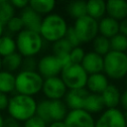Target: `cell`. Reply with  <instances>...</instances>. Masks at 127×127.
Returning <instances> with one entry per match:
<instances>
[{"label": "cell", "instance_id": "1", "mask_svg": "<svg viewBox=\"0 0 127 127\" xmlns=\"http://www.w3.org/2000/svg\"><path fill=\"white\" fill-rule=\"evenodd\" d=\"M7 110L9 117L18 122H26L36 115L37 102L33 96L17 93L9 98Z\"/></svg>", "mask_w": 127, "mask_h": 127}, {"label": "cell", "instance_id": "2", "mask_svg": "<svg viewBox=\"0 0 127 127\" xmlns=\"http://www.w3.org/2000/svg\"><path fill=\"white\" fill-rule=\"evenodd\" d=\"M66 21L59 14H49L42 20L39 34L42 39L51 43H55L65 37L67 31Z\"/></svg>", "mask_w": 127, "mask_h": 127}, {"label": "cell", "instance_id": "3", "mask_svg": "<svg viewBox=\"0 0 127 127\" xmlns=\"http://www.w3.org/2000/svg\"><path fill=\"white\" fill-rule=\"evenodd\" d=\"M104 74L111 79L119 80L127 76V54L110 51L103 57Z\"/></svg>", "mask_w": 127, "mask_h": 127}, {"label": "cell", "instance_id": "4", "mask_svg": "<svg viewBox=\"0 0 127 127\" xmlns=\"http://www.w3.org/2000/svg\"><path fill=\"white\" fill-rule=\"evenodd\" d=\"M43 41L39 33L24 29L16 36V49L23 58L34 57L42 50Z\"/></svg>", "mask_w": 127, "mask_h": 127}, {"label": "cell", "instance_id": "5", "mask_svg": "<svg viewBox=\"0 0 127 127\" xmlns=\"http://www.w3.org/2000/svg\"><path fill=\"white\" fill-rule=\"evenodd\" d=\"M43 82L44 78L38 71L21 70L16 75L15 90L18 94L33 96L42 90Z\"/></svg>", "mask_w": 127, "mask_h": 127}, {"label": "cell", "instance_id": "6", "mask_svg": "<svg viewBox=\"0 0 127 127\" xmlns=\"http://www.w3.org/2000/svg\"><path fill=\"white\" fill-rule=\"evenodd\" d=\"M61 78L69 89L85 88L88 74L83 69L81 64H69L65 65L61 71Z\"/></svg>", "mask_w": 127, "mask_h": 127}, {"label": "cell", "instance_id": "7", "mask_svg": "<svg viewBox=\"0 0 127 127\" xmlns=\"http://www.w3.org/2000/svg\"><path fill=\"white\" fill-rule=\"evenodd\" d=\"M72 28L80 43L92 42L98 36V21L88 15L76 19Z\"/></svg>", "mask_w": 127, "mask_h": 127}, {"label": "cell", "instance_id": "8", "mask_svg": "<svg viewBox=\"0 0 127 127\" xmlns=\"http://www.w3.org/2000/svg\"><path fill=\"white\" fill-rule=\"evenodd\" d=\"M95 127H127L125 113L118 108L104 109L95 120Z\"/></svg>", "mask_w": 127, "mask_h": 127}, {"label": "cell", "instance_id": "9", "mask_svg": "<svg viewBox=\"0 0 127 127\" xmlns=\"http://www.w3.org/2000/svg\"><path fill=\"white\" fill-rule=\"evenodd\" d=\"M63 69V64L59 58L55 55H47L42 57L38 61L37 71L42 75V77L50 78L58 76Z\"/></svg>", "mask_w": 127, "mask_h": 127}, {"label": "cell", "instance_id": "10", "mask_svg": "<svg viewBox=\"0 0 127 127\" xmlns=\"http://www.w3.org/2000/svg\"><path fill=\"white\" fill-rule=\"evenodd\" d=\"M42 91L49 100H62L67 92V88L61 77L55 76L45 78Z\"/></svg>", "mask_w": 127, "mask_h": 127}, {"label": "cell", "instance_id": "11", "mask_svg": "<svg viewBox=\"0 0 127 127\" xmlns=\"http://www.w3.org/2000/svg\"><path fill=\"white\" fill-rule=\"evenodd\" d=\"M65 127H95L92 114L84 109L69 110L64 120Z\"/></svg>", "mask_w": 127, "mask_h": 127}, {"label": "cell", "instance_id": "12", "mask_svg": "<svg viewBox=\"0 0 127 127\" xmlns=\"http://www.w3.org/2000/svg\"><path fill=\"white\" fill-rule=\"evenodd\" d=\"M89 94L86 88L80 89H69L64 96V103L70 110L83 109L85 99Z\"/></svg>", "mask_w": 127, "mask_h": 127}, {"label": "cell", "instance_id": "13", "mask_svg": "<svg viewBox=\"0 0 127 127\" xmlns=\"http://www.w3.org/2000/svg\"><path fill=\"white\" fill-rule=\"evenodd\" d=\"M81 66L86 71V73L94 74L103 71V57L94 53L93 51L87 52L81 62Z\"/></svg>", "mask_w": 127, "mask_h": 127}, {"label": "cell", "instance_id": "14", "mask_svg": "<svg viewBox=\"0 0 127 127\" xmlns=\"http://www.w3.org/2000/svg\"><path fill=\"white\" fill-rule=\"evenodd\" d=\"M19 17L21 18V20L23 22L24 29L30 30L33 32H37V33L40 32L43 18L40 14L35 12L32 8H30L29 6L24 8L21 11V14Z\"/></svg>", "mask_w": 127, "mask_h": 127}, {"label": "cell", "instance_id": "15", "mask_svg": "<svg viewBox=\"0 0 127 127\" xmlns=\"http://www.w3.org/2000/svg\"><path fill=\"white\" fill-rule=\"evenodd\" d=\"M106 13L108 17L120 22L127 18V1L108 0L106 2Z\"/></svg>", "mask_w": 127, "mask_h": 127}, {"label": "cell", "instance_id": "16", "mask_svg": "<svg viewBox=\"0 0 127 127\" xmlns=\"http://www.w3.org/2000/svg\"><path fill=\"white\" fill-rule=\"evenodd\" d=\"M108 85H109L108 77L103 72H99L88 75L85 87L89 93L101 94Z\"/></svg>", "mask_w": 127, "mask_h": 127}, {"label": "cell", "instance_id": "17", "mask_svg": "<svg viewBox=\"0 0 127 127\" xmlns=\"http://www.w3.org/2000/svg\"><path fill=\"white\" fill-rule=\"evenodd\" d=\"M98 33L107 39H111L119 34V22L106 16L98 22Z\"/></svg>", "mask_w": 127, "mask_h": 127}, {"label": "cell", "instance_id": "18", "mask_svg": "<svg viewBox=\"0 0 127 127\" xmlns=\"http://www.w3.org/2000/svg\"><path fill=\"white\" fill-rule=\"evenodd\" d=\"M104 105L105 109L109 108H117V106L120 104V97H121V92L118 89V87L114 84H110L105 88V90L100 94Z\"/></svg>", "mask_w": 127, "mask_h": 127}, {"label": "cell", "instance_id": "19", "mask_svg": "<svg viewBox=\"0 0 127 127\" xmlns=\"http://www.w3.org/2000/svg\"><path fill=\"white\" fill-rule=\"evenodd\" d=\"M67 112V107L63 100H50L49 114L51 122L64 121Z\"/></svg>", "mask_w": 127, "mask_h": 127}, {"label": "cell", "instance_id": "20", "mask_svg": "<svg viewBox=\"0 0 127 127\" xmlns=\"http://www.w3.org/2000/svg\"><path fill=\"white\" fill-rule=\"evenodd\" d=\"M86 12L94 20H100L106 13V2L103 0H89L86 2Z\"/></svg>", "mask_w": 127, "mask_h": 127}, {"label": "cell", "instance_id": "21", "mask_svg": "<svg viewBox=\"0 0 127 127\" xmlns=\"http://www.w3.org/2000/svg\"><path fill=\"white\" fill-rule=\"evenodd\" d=\"M83 109L90 114L102 112L105 109V105L101 95L95 93H89L85 99Z\"/></svg>", "mask_w": 127, "mask_h": 127}, {"label": "cell", "instance_id": "22", "mask_svg": "<svg viewBox=\"0 0 127 127\" xmlns=\"http://www.w3.org/2000/svg\"><path fill=\"white\" fill-rule=\"evenodd\" d=\"M22 63L23 57L18 52L11 54L5 58H2V67L4 68V70L12 73L13 71L18 70L22 66Z\"/></svg>", "mask_w": 127, "mask_h": 127}, {"label": "cell", "instance_id": "23", "mask_svg": "<svg viewBox=\"0 0 127 127\" xmlns=\"http://www.w3.org/2000/svg\"><path fill=\"white\" fill-rule=\"evenodd\" d=\"M15 80L16 75L12 72L1 70L0 71V92L8 94L15 90Z\"/></svg>", "mask_w": 127, "mask_h": 127}, {"label": "cell", "instance_id": "24", "mask_svg": "<svg viewBox=\"0 0 127 127\" xmlns=\"http://www.w3.org/2000/svg\"><path fill=\"white\" fill-rule=\"evenodd\" d=\"M56 2L54 0H31L29 7L40 15H49L55 8Z\"/></svg>", "mask_w": 127, "mask_h": 127}, {"label": "cell", "instance_id": "25", "mask_svg": "<svg viewBox=\"0 0 127 127\" xmlns=\"http://www.w3.org/2000/svg\"><path fill=\"white\" fill-rule=\"evenodd\" d=\"M66 12L67 14L74 18L75 20L78 18H81L85 15H87L86 12V2L85 1H72L66 6Z\"/></svg>", "mask_w": 127, "mask_h": 127}, {"label": "cell", "instance_id": "26", "mask_svg": "<svg viewBox=\"0 0 127 127\" xmlns=\"http://www.w3.org/2000/svg\"><path fill=\"white\" fill-rule=\"evenodd\" d=\"M16 42L11 36L3 35L0 38V57L5 58L16 53Z\"/></svg>", "mask_w": 127, "mask_h": 127}, {"label": "cell", "instance_id": "27", "mask_svg": "<svg viewBox=\"0 0 127 127\" xmlns=\"http://www.w3.org/2000/svg\"><path fill=\"white\" fill-rule=\"evenodd\" d=\"M92 49H93V52L104 57L105 55H107L110 51H111V48H110V40L103 37V36H100L98 35L93 41H92Z\"/></svg>", "mask_w": 127, "mask_h": 127}, {"label": "cell", "instance_id": "28", "mask_svg": "<svg viewBox=\"0 0 127 127\" xmlns=\"http://www.w3.org/2000/svg\"><path fill=\"white\" fill-rule=\"evenodd\" d=\"M15 16V8L10 1L3 0L0 3V22L7 24Z\"/></svg>", "mask_w": 127, "mask_h": 127}, {"label": "cell", "instance_id": "29", "mask_svg": "<svg viewBox=\"0 0 127 127\" xmlns=\"http://www.w3.org/2000/svg\"><path fill=\"white\" fill-rule=\"evenodd\" d=\"M110 48L111 51L126 53L127 52V37L122 34H117L110 39Z\"/></svg>", "mask_w": 127, "mask_h": 127}, {"label": "cell", "instance_id": "30", "mask_svg": "<svg viewBox=\"0 0 127 127\" xmlns=\"http://www.w3.org/2000/svg\"><path fill=\"white\" fill-rule=\"evenodd\" d=\"M53 55L55 56H64V55H69V53L72 50V47L70 44L64 38L62 40H59L55 43H53Z\"/></svg>", "mask_w": 127, "mask_h": 127}, {"label": "cell", "instance_id": "31", "mask_svg": "<svg viewBox=\"0 0 127 127\" xmlns=\"http://www.w3.org/2000/svg\"><path fill=\"white\" fill-rule=\"evenodd\" d=\"M49 104H50L49 99H44L41 100L39 103H37L36 115L41 119H43L46 123H51L50 114H49Z\"/></svg>", "mask_w": 127, "mask_h": 127}, {"label": "cell", "instance_id": "32", "mask_svg": "<svg viewBox=\"0 0 127 127\" xmlns=\"http://www.w3.org/2000/svg\"><path fill=\"white\" fill-rule=\"evenodd\" d=\"M7 29L9 30L10 33H20L22 30H24V26H23V22L21 20L20 17L14 16L7 24Z\"/></svg>", "mask_w": 127, "mask_h": 127}, {"label": "cell", "instance_id": "33", "mask_svg": "<svg viewBox=\"0 0 127 127\" xmlns=\"http://www.w3.org/2000/svg\"><path fill=\"white\" fill-rule=\"evenodd\" d=\"M84 55H85V52L82 48H80V47L72 48L71 52L69 53V59H70L71 64H80L84 58Z\"/></svg>", "mask_w": 127, "mask_h": 127}, {"label": "cell", "instance_id": "34", "mask_svg": "<svg viewBox=\"0 0 127 127\" xmlns=\"http://www.w3.org/2000/svg\"><path fill=\"white\" fill-rule=\"evenodd\" d=\"M37 65L38 62L34 57H29V58H23V63H22V70L26 71H37Z\"/></svg>", "mask_w": 127, "mask_h": 127}, {"label": "cell", "instance_id": "35", "mask_svg": "<svg viewBox=\"0 0 127 127\" xmlns=\"http://www.w3.org/2000/svg\"><path fill=\"white\" fill-rule=\"evenodd\" d=\"M64 39L70 44V46L72 48H76V47H79V45L81 44L79 39L77 38L74 30L72 27H68L67 28V31H66V34H65V37Z\"/></svg>", "mask_w": 127, "mask_h": 127}, {"label": "cell", "instance_id": "36", "mask_svg": "<svg viewBox=\"0 0 127 127\" xmlns=\"http://www.w3.org/2000/svg\"><path fill=\"white\" fill-rule=\"evenodd\" d=\"M24 127H47V123L37 115L24 122Z\"/></svg>", "mask_w": 127, "mask_h": 127}, {"label": "cell", "instance_id": "37", "mask_svg": "<svg viewBox=\"0 0 127 127\" xmlns=\"http://www.w3.org/2000/svg\"><path fill=\"white\" fill-rule=\"evenodd\" d=\"M10 2H11V4L13 5V7L15 9L17 8V9L23 10L24 8L29 6V1H27V0H12Z\"/></svg>", "mask_w": 127, "mask_h": 127}, {"label": "cell", "instance_id": "38", "mask_svg": "<svg viewBox=\"0 0 127 127\" xmlns=\"http://www.w3.org/2000/svg\"><path fill=\"white\" fill-rule=\"evenodd\" d=\"M8 103H9L8 95L5 94V93L0 92V111L7 109V107H8Z\"/></svg>", "mask_w": 127, "mask_h": 127}, {"label": "cell", "instance_id": "39", "mask_svg": "<svg viewBox=\"0 0 127 127\" xmlns=\"http://www.w3.org/2000/svg\"><path fill=\"white\" fill-rule=\"evenodd\" d=\"M122 109L125 110L127 112V88L121 93V97H120V104Z\"/></svg>", "mask_w": 127, "mask_h": 127}, {"label": "cell", "instance_id": "40", "mask_svg": "<svg viewBox=\"0 0 127 127\" xmlns=\"http://www.w3.org/2000/svg\"><path fill=\"white\" fill-rule=\"evenodd\" d=\"M119 33L127 37V18L119 22Z\"/></svg>", "mask_w": 127, "mask_h": 127}, {"label": "cell", "instance_id": "41", "mask_svg": "<svg viewBox=\"0 0 127 127\" xmlns=\"http://www.w3.org/2000/svg\"><path fill=\"white\" fill-rule=\"evenodd\" d=\"M48 127H65V124L64 121H53L49 124Z\"/></svg>", "mask_w": 127, "mask_h": 127}, {"label": "cell", "instance_id": "42", "mask_svg": "<svg viewBox=\"0 0 127 127\" xmlns=\"http://www.w3.org/2000/svg\"><path fill=\"white\" fill-rule=\"evenodd\" d=\"M3 33H4V24L0 22V38L3 36Z\"/></svg>", "mask_w": 127, "mask_h": 127}, {"label": "cell", "instance_id": "43", "mask_svg": "<svg viewBox=\"0 0 127 127\" xmlns=\"http://www.w3.org/2000/svg\"><path fill=\"white\" fill-rule=\"evenodd\" d=\"M4 126V118L3 116L0 114V127H3Z\"/></svg>", "mask_w": 127, "mask_h": 127}, {"label": "cell", "instance_id": "44", "mask_svg": "<svg viewBox=\"0 0 127 127\" xmlns=\"http://www.w3.org/2000/svg\"><path fill=\"white\" fill-rule=\"evenodd\" d=\"M2 70V58L0 57V71Z\"/></svg>", "mask_w": 127, "mask_h": 127}, {"label": "cell", "instance_id": "45", "mask_svg": "<svg viewBox=\"0 0 127 127\" xmlns=\"http://www.w3.org/2000/svg\"><path fill=\"white\" fill-rule=\"evenodd\" d=\"M125 120H126V126H127V112L125 113Z\"/></svg>", "mask_w": 127, "mask_h": 127}, {"label": "cell", "instance_id": "46", "mask_svg": "<svg viewBox=\"0 0 127 127\" xmlns=\"http://www.w3.org/2000/svg\"><path fill=\"white\" fill-rule=\"evenodd\" d=\"M126 84H127V76H126Z\"/></svg>", "mask_w": 127, "mask_h": 127}, {"label": "cell", "instance_id": "47", "mask_svg": "<svg viewBox=\"0 0 127 127\" xmlns=\"http://www.w3.org/2000/svg\"><path fill=\"white\" fill-rule=\"evenodd\" d=\"M19 127H21V126H19Z\"/></svg>", "mask_w": 127, "mask_h": 127}, {"label": "cell", "instance_id": "48", "mask_svg": "<svg viewBox=\"0 0 127 127\" xmlns=\"http://www.w3.org/2000/svg\"><path fill=\"white\" fill-rule=\"evenodd\" d=\"M126 54H127V52H126Z\"/></svg>", "mask_w": 127, "mask_h": 127}]
</instances>
